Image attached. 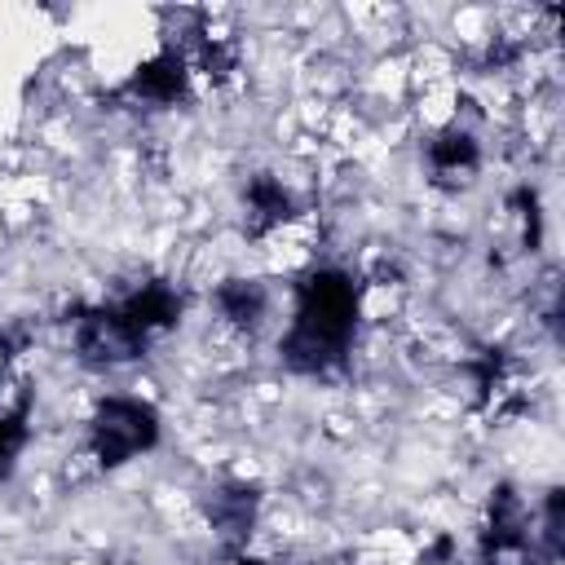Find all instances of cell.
<instances>
[{
  "mask_svg": "<svg viewBox=\"0 0 565 565\" xmlns=\"http://www.w3.org/2000/svg\"><path fill=\"white\" fill-rule=\"evenodd\" d=\"M234 212H238V234L252 247L278 243L282 234H291L305 216L309 203L296 190L291 177H282L278 168H247L238 177V194H234Z\"/></svg>",
  "mask_w": 565,
  "mask_h": 565,
  "instance_id": "obj_8",
  "label": "cell"
},
{
  "mask_svg": "<svg viewBox=\"0 0 565 565\" xmlns=\"http://www.w3.org/2000/svg\"><path fill=\"white\" fill-rule=\"evenodd\" d=\"M221 565H287V561L278 552H265V547H243V552L221 556Z\"/></svg>",
  "mask_w": 565,
  "mask_h": 565,
  "instance_id": "obj_14",
  "label": "cell"
},
{
  "mask_svg": "<svg viewBox=\"0 0 565 565\" xmlns=\"http://www.w3.org/2000/svg\"><path fill=\"white\" fill-rule=\"evenodd\" d=\"M371 318V278L344 260H305L282 287L274 358L291 380L335 384L353 371Z\"/></svg>",
  "mask_w": 565,
  "mask_h": 565,
  "instance_id": "obj_1",
  "label": "cell"
},
{
  "mask_svg": "<svg viewBox=\"0 0 565 565\" xmlns=\"http://www.w3.org/2000/svg\"><path fill=\"white\" fill-rule=\"evenodd\" d=\"M486 137L468 124V119H441L419 137V172L433 190L441 194H459L472 190L486 172Z\"/></svg>",
  "mask_w": 565,
  "mask_h": 565,
  "instance_id": "obj_9",
  "label": "cell"
},
{
  "mask_svg": "<svg viewBox=\"0 0 565 565\" xmlns=\"http://www.w3.org/2000/svg\"><path fill=\"white\" fill-rule=\"evenodd\" d=\"M190 318V291L181 278L146 269L102 296L71 300L62 327L71 362L88 375H119L141 366Z\"/></svg>",
  "mask_w": 565,
  "mask_h": 565,
  "instance_id": "obj_2",
  "label": "cell"
},
{
  "mask_svg": "<svg viewBox=\"0 0 565 565\" xmlns=\"http://www.w3.org/2000/svg\"><path fill=\"white\" fill-rule=\"evenodd\" d=\"M110 97L128 110H146V115H172V110H190L199 97V79L190 66V53L172 40L159 35L110 88Z\"/></svg>",
  "mask_w": 565,
  "mask_h": 565,
  "instance_id": "obj_5",
  "label": "cell"
},
{
  "mask_svg": "<svg viewBox=\"0 0 565 565\" xmlns=\"http://www.w3.org/2000/svg\"><path fill=\"white\" fill-rule=\"evenodd\" d=\"M203 309L221 335H230L238 344H256L260 335H269L278 327L282 291L265 274L230 269V274L212 278V287L203 291Z\"/></svg>",
  "mask_w": 565,
  "mask_h": 565,
  "instance_id": "obj_7",
  "label": "cell"
},
{
  "mask_svg": "<svg viewBox=\"0 0 565 565\" xmlns=\"http://www.w3.org/2000/svg\"><path fill=\"white\" fill-rule=\"evenodd\" d=\"M415 565H463V539L455 530L424 534V543L415 552Z\"/></svg>",
  "mask_w": 565,
  "mask_h": 565,
  "instance_id": "obj_13",
  "label": "cell"
},
{
  "mask_svg": "<svg viewBox=\"0 0 565 565\" xmlns=\"http://www.w3.org/2000/svg\"><path fill=\"white\" fill-rule=\"evenodd\" d=\"M40 433V393L31 380H9L0 384V486H9Z\"/></svg>",
  "mask_w": 565,
  "mask_h": 565,
  "instance_id": "obj_10",
  "label": "cell"
},
{
  "mask_svg": "<svg viewBox=\"0 0 565 565\" xmlns=\"http://www.w3.org/2000/svg\"><path fill=\"white\" fill-rule=\"evenodd\" d=\"M503 207H508L516 247H521L525 256H534V252L543 247V238H547V216H543V199H539V190H534L530 181H521V185L503 199Z\"/></svg>",
  "mask_w": 565,
  "mask_h": 565,
  "instance_id": "obj_12",
  "label": "cell"
},
{
  "mask_svg": "<svg viewBox=\"0 0 565 565\" xmlns=\"http://www.w3.org/2000/svg\"><path fill=\"white\" fill-rule=\"evenodd\" d=\"M168 437L163 406L141 388H102L79 415V459L97 477L128 472Z\"/></svg>",
  "mask_w": 565,
  "mask_h": 565,
  "instance_id": "obj_3",
  "label": "cell"
},
{
  "mask_svg": "<svg viewBox=\"0 0 565 565\" xmlns=\"http://www.w3.org/2000/svg\"><path fill=\"white\" fill-rule=\"evenodd\" d=\"M463 565H539L534 499L512 477H499L486 490L477 521L463 539Z\"/></svg>",
  "mask_w": 565,
  "mask_h": 565,
  "instance_id": "obj_4",
  "label": "cell"
},
{
  "mask_svg": "<svg viewBox=\"0 0 565 565\" xmlns=\"http://www.w3.org/2000/svg\"><path fill=\"white\" fill-rule=\"evenodd\" d=\"M194 508H199V521H203L207 539L221 547V556H230V552L256 547V534H260V525H265L269 494H265L260 477L221 472V477H212V481L194 494Z\"/></svg>",
  "mask_w": 565,
  "mask_h": 565,
  "instance_id": "obj_6",
  "label": "cell"
},
{
  "mask_svg": "<svg viewBox=\"0 0 565 565\" xmlns=\"http://www.w3.org/2000/svg\"><path fill=\"white\" fill-rule=\"evenodd\" d=\"M534 547L539 565H556L565 552V490L556 481L534 499Z\"/></svg>",
  "mask_w": 565,
  "mask_h": 565,
  "instance_id": "obj_11",
  "label": "cell"
}]
</instances>
